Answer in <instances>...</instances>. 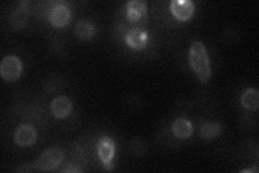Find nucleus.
Masks as SVG:
<instances>
[{"label":"nucleus","instance_id":"1","mask_svg":"<svg viewBox=\"0 0 259 173\" xmlns=\"http://www.w3.org/2000/svg\"><path fill=\"white\" fill-rule=\"evenodd\" d=\"M189 63L201 82H207L212 75L209 57L202 41H194L189 50Z\"/></svg>","mask_w":259,"mask_h":173},{"label":"nucleus","instance_id":"2","mask_svg":"<svg viewBox=\"0 0 259 173\" xmlns=\"http://www.w3.org/2000/svg\"><path fill=\"white\" fill-rule=\"evenodd\" d=\"M64 152L61 148H49L39 156V158L31 163L32 171H51L59 167L64 159Z\"/></svg>","mask_w":259,"mask_h":173},{"label":"nucleus","instance_id":"3","mask_svg":"<svg viewBox=\"0 0 259 173\" xmlns=\"http://www.w3.org/2000/svg\"><path fill=\"white\" fill-rule=\"evenodd\" d=\"M22 62L20 57L15 55H8L0 64V76L8 82L18 80L22 74Z\"/></svg>","mask_w":259,"mask_h":173},{"label":"nucleus","instance_id":"4","mask_svg":"<svg viewBox=\"0 0 259 173\" xmlns=\"http://www.w3.org/2000/svg\"><path fill=\"white\" fill-rule=\"evenodd\" d=\"M48 20L51 25L56 28L65 27L71 20L69 7L63 3L54 4L48 12Z\"/></svg>","mask_w":259,"mask_h":173},{"label":"nucleus","instance_id":"5","mask_svg":"<svg viewBox=\"0 0 259 173\" xmlns=\"http://www.w3.org/2000/svg\"><path fill=\"white\" fill-rule=\"evenodd\" d=\"M124 13L127 24H143L147 19V5L142 0H132L124 6ZM135 28V26H134Z\"/></svg>","mask_w":259,"mask_h":173},{"label":"nucleus","instance_id":"6","mask_svg":"<svg viewBox=\"0 0 259 173\" xmlns=\"http://www.w3.org/2000/svg\"><path fill=\"white\" fill-rule=\"evenodd\" d=\"M115 151L116 145L111 137L104 135L99 139V142H97V155H99V158L106 170L112 169L111 161L113 159V156H115Z\"/></svg>","mask_w":259,"mask_h":173},{"label":"nucleus","instance_id":"7","mask_svg":"<svg viewBox=\"0 0 259 173\" xmlns=\"http://www.w3.org/2000/svg\"><path fill=\"white\" fill-rule=\"evenodd\" d=\"M194 3L191 0H172L169 3V11L178 21H188L194 14Z\"/></svg>","mask_w":259,"mask_h":173},{"label":"nucleus","instance_id":"8","mask_svg":"<svg viewBox=\"0 0 259 173\" xmlns=\"http://www.w3.org/2000/svg\"><path fill=\"white\" fill-rule=\"evenodd\" d=\"M125 44L134 50H144L148 46V32L141 27L128 29L124 35Z\"/></svg>","mask_w":259,"mask_h":173},{"label":"nucleus","instance_id":"9","mask_svg":"<svg viewBox=\"0 0 259 173\" xmlns=\"http://www.w3.org/2000/svg\"><path fill=\"white\" fill-rule=\"evenodd\" d=\"M37 141V131L30 125H22L14 133V143L22 147H27Z\"/></svg>","mask_w":259,"mask_h":173},{"label":"nucleus","instance_id":"10","mask_svg":"<svg viewBox=\"0 0 259 173\" xmlns=\"http://www.w3.org/2000/svg\"><path fill=\"white\" fill-rule=\"evenodd\" d=\"M29 14L28 3L21 2L19 7L11 13L9 18V25L12 30H20L26 25Z\"/></svg>","mask_w":259,"mask_h":173},{"label":"nucleus","instance_id":"11","mask_svg":"<svg viewBox=\"0 0 259 173\" xmlns=\"http://www.w3.org/2000/svg\"><path fill=\"white\" fill-rule=\"evenodd\" d=\"M50 110L54 117L62 119L67 117L72 110V102L69 97L61 95L50 103Z\"/></svg>","mask_w":259,"mask_h":173},{"label":"nucleus","instance_id":"12","mask_svg":"<svg viewBox=\"0 0 259 173\" xmlns=\"http://www.w3.org/2000/svg\"><path fill=\"white\" fill-rule=\"evenodd\" d=\"M172 132L173 134L182 140H186L191 136L193 132V126L190 120L186 118H176L172 123Z\"/></svg>","mask_w":259,"mask_h":173},{"label":"nucleus","instance_id":"13","mask_svg":"<svg viewBox=\"0 0 259 173\" xmlns=\"http://www.w3.org/2000/svg\"><path fill=\"white\" fill-rule=\"evenodd\" d=\"M241 104L250 112H256L259 106V92L256 89H247L241 95Z\"/></svg>","mask_w":259,"mask_h":173},{"label":"nucleus","instance_id":"14","mask_svg":"<svg viewBox=\"0 0 259 173\" xmlns=\"http://www.w3.org/2000/svg\"><path fill=\"white\" fill-rule=\"evenodd\" d=\"M95 26L88 21H80L75 26V35L82 40L91 39L95 35Z\"/></svg>","mask_w":259,"mask_h":173},{"label":"nucleus","instance_id":"15","mask_svg":"<svg viewBox=\"0 0 259 173\" xmlns=\"http://www.w3.org/2000/svg\"><path fill=\"white\" fill-rule=\"evenodd\" d=\"M222 132V127L218 122H205L201 127L200 135L204 141H212Z\"/></svg>","mask_w":259,"mask_h":173},{"label":"nucleus","instance_id":"16","mask_svg":"<svg viewBox=\"0 0 259 173\" xmlns=\"http://www.w3.org/2000/svg\"><path fill=\"white\" fill-rule=\"evenodd\" d=\"M71 158H72V163L76 164L77 167L82 169V167L84 166L85 163V160H84V156H83V153L82 151L80 150V147L75 145L74 150H72V153H71Z\"/></svg>","mask_w":259,"mask_h":173},{"label":"nucleus","instance_id":"17","mask_svg":"<svg viewBox=\"0 0 259 173\" xmlns=\"http://www.w3.org/2000/svg\"><path fill=\"white\" fill-rule=\"evenodd\" d=\"M82 171H83V169L77 167L76 164H74V163L68 164L66 168H64L62 170V172H82Z\"/></svg>","mask_w":259,"mask_h":173},{"label":"nucleus","instance_id":"18","mask_svg":"<svg viewBox=\"0 0 259 173\" xmlns=\"http://www.w3.org/2000/svg\"><path fill=\"white\" fill-rule=\"evenodd\" d=\"M241 173H252V172H255V173H257L258 172V169H257V167H255V168H252V169H246V170H241L240 171Z\"/></svg>","mask_w":259,"mask_h":173}]
</instances>
